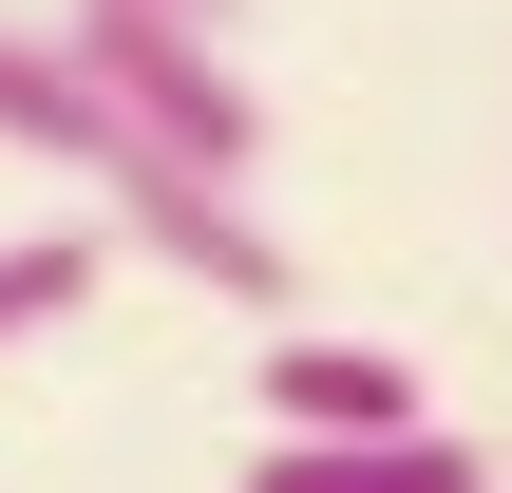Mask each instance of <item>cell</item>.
I'll use <instances>...</instances> for the list:
<instances>
[{
  "mask_svg": "<svg viewBox=\"0 0 512 493\" xmlns=\"http://www.w3.org/2000/svg\"><path fill=\"white\" fill-rule=\"evenodd\" d=\"M0 152H38V171H76L171 285H209V304H247V323H285L304 304V266H285V228L228 190V171H190L95 57H76V19H0Z\"/></svg>",
  "mask_w": 512,
  "mask_h": 493,
  "instance_id": "6da1fadb",
  "label": "cell"
},
{
  "mask_svg": "<svg viewBox=\"0 0 512 493\" xmlns=\"http://www.w3.org/2000/svg\"><path fill=\"white\" fill-rule=\"evenodd\" d=\"M76 57H95V76H114V95H133V114H152L171 152H190V171H228V190L266 171V95L228 76V19H152V0H76Z\"/></svg>",
  "mask_w": 512,
  "mask_h": 493,
  "instance_id": "7a4b0ae2",
  "label": "cell"
},
{
  "mask_svg": "<svg viewBox=\"0 0 512 493\" xmlns=\"http://www.w3.org/2000/svg\"><path fill=\"white\" fill-rule=\"evenodd\" d=\"M247 493H494V456H456L437 418H399V437H266Z\"/></svg>",
  "mask_w": 512,
  "mask_h": 493,
  "instance_id": "3957f363",
  "label": "cell"
},
{
  "mask_svg": "<svg viewBox=\"0 0 512 493\" xmlns=\"http://www.w3.org/2000/svg\"><path fill=\"white\" fill-rule=\"evenodd\" d=\"M266 418H285V437H399L418 380H399L380 342H266Z\"/></svg>",
  "mask_w": 512,
  "mask_h": 493,
  "instance_id": "277c9868",
  "label": "cell"
},
{
  "mask_svg": "<svg viewBox=\"0 0 512 493\" xmlns=\"http://www.w3.org/2000/svg\"><path fill=\"white\" fill-rule=\"evenodd\" d=\"M114 247H133L114 209H95V228H76V209H57V228H0V342H38V323H76Z\"/></svg>",
  "mask_w": 512,
  "mask_h": 493,
  "instance_id": "5b68a950",
  "label": "cell"
},
{
  "mask_svg": "<svg viewBox=\"0 0 512 493\" xmlns=\"http://www.w3.org/2000/svg\"><path fill=\"white\" fill-rule=\"evenodd\" d=\"M152 19H247V0H152Z\"/></svg>",
  "mask_w": 512,
  "mask_h": 493,
  "instance_id": "8992f818",
  "label": "cell"
}]
</instances>
